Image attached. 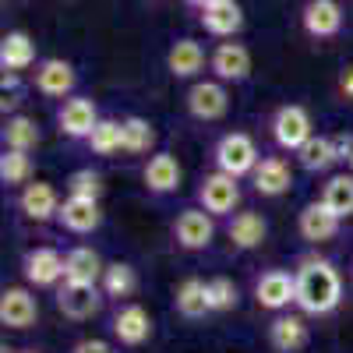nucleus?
<instances>
[{
	"mask_svg": "<svg viewBox=\"0 0 353 353\" xmlns=\"http://www.w3.org/2000/svg\"><path fill=\"white\" fill-rule=\"evenodd\" d=\"M201 28L209 36H219V39H233L244 28V8L237 0H216L201 11Z\"/></svg>",
	"mask_w": 353,
	"mask_h": 353,
	"instance_id": "nucleus-22",
	"label": "nucleus"
},
{
	"mask_svg": "<svg viewBox=\"0 0 353 353\" xmlns=\"http://www.w3.org/2000/svg\"><path fill=\"white\" fill-rule=\"evenodd\" d=\"M124 152L128 156H145L152 152L156 145V128L152 121H145V117H124Z\"/></svg>",
	"mask_w": 353,
	"mask_h": 353,
	"instance_id": "nucleus-34",
	"label": "nucleus"
},
{
	"mask_svg": "<svg viewBox=\"0 0 353 353\" xmlns=\"http://www.w3.org/2000/svg\"><path fill=\"white\" fill-rule=\"evenodd\" d=\"M293 156H297V166H301L304 173H329V170L339 163L336 145H332L329 134H311Z\"/></svg>",
	"mask_w": 353,
	"mask_h": 353,
	"instance_id": "nucleus-26",
	"label": "nucleus"
},
{
	"mask_svg": "<svg viewBox=\"0 0 353 353\" xmlns=\"http://www.w3.org/2000/svg\"><path fill=\"white\" fill-rule=\"evenodd\" d=\"M201 68H205V46L198 39H176L166 50V71L176 81H188V78L201 74Z\"/></svg>",
	"mask_w": 353,
	"mask_h": 353,
	"instance_id": "nucleus-24",
	"label": "nucleus"
},
{
	"mask_svg": "<svg viewBox=\"0 0 353 353\" xmlns=\"http://www.w3.org/2000/svg\"><path fill=\"white\" fill-rule=\"evenodd\" d=\"M36 39L21 32V28H14V32H8L4 39H0V71H11V74H21L28 68H36Z\"/></svg>",
	"mask_w": 353,
	"mask_h": 353,
	"instance_id": "nucleus-23",
	"label": "nucleus"
},
{
	"mask_svg": "<svg viewBox=\"0 0 353 353\" xmlns=\"http://www.w3.org/2000/svg\"><path fill=\"white\" fill-rule=\"evenodd\" d=\"M110 332L121 346H141L152 339V314L141 304H121L110 318Z\"/></svg>",
	"mask_w": 353,
	"mask_h": 353,
	"instance_id": "nucleus-13",
	"label": "nucleus"
},
{
	"mask_svg": "<svg viewBox=\"0 0 353 353\" xmlns=\"http://www.w3.org/2000/svg\"><path fill=\"white\" fill-rule=\"evenodd\" d=\"M21 276H25L28 286H36V290L61 286V283H64V254L53 251V248L25 251V258H21Z\"/></svg>",
	"mask_w": 353,
	"mask_h": 353,
	"instance_id": "nucleus-12",
	"label": "nucleus"
},
{
	"mask_svg": "<svg viewBox=\"0 0 353 353\" xmlns=\"http://www.w3.org/2000/svg\"><path fill=\"white\" fill-rule=\"evenodd\" d=\"M32 85L36 92L46 99H71L74 85H78V71L71 61H61V57H46V61L36 64L32 71Z\"/></svg>",
	"mask_w": 353,
	"mask_h": 353,
	"instance_id": "nucleus-9",
	"label": "nucleus"
},
{
	"mask_svg": "<svg viewBox=\"0 0 353 353\" xmlns=\"http://www.w3.org/2000/svg\"><path fill=\"white\" fill-rule=\"evenodd\" d=\"M57 311H61L64 318L71 321H88V318H96L103 311V286L99 283H71L64 279L61 286H57Z\"/></svg>",
	"mask_w": 353,
	"mask_h": 353,
	"instance_id": "nucleus-3",
	"label": "nucleus"
},
{
	"mask_svg": "<svg viewBox=\"0 0 353 353\" xmlns=\"http://www.w3.org/2000/svg\"><path fill=\"white\" fill-rule=\"evenodd\" d=\"M184 4H191V8H198V11H205L209 4H216V0H184Z\"/></svg>",
	"mask_w": 353,
	"mask_h": 353,
	"instance_id": "nucleus-40",
	"label": "nucleus"
},
{
	"mask_svg": "<svg viewBox=\"0 0 353 353\" xmlns=\"http://www.w3.org/2000/svg\"><path fill=\"white\" fill-rule=\"evenodd\" d=\"M0 138H4V149H14V152H32L39 145V128L32 117L25 113H11L4 121V131H0Z\"/></svg>",
	"mask_w": 353,
	"mask_h": 353,
	"instance_id": "nucleus-29",
	"label": "nucleus"
},
{
	"mask_svg": "<svg viewBox=\"0 0 353 353\" xmlns=\"http://www.w3.org/2000/svg\"><path fill=\"white\" fill-rule=\"evenodd\" d=\"M103 272H106V265H103L99 251H92V248L81 244L64 254V279H71V283H99Z\"/></svg>",
	"mask_w": 353,
	"mask_h": 353,
	"instance_id": "nucleus-28",
	"label": "nucleus"
},
{
	"mask_svg": "<svg viewBox=\"0 0 353 353\" xmlns=\"http://www.w3.org/2000/svg\"><path fill=\"white\" fill-rule=\"evenodd\" d=\"M71 353H117V346L106 339H81V343H74Z\"/></svg>",
	"mask_w": 353,
	"mask_h": 353,
	"instance_id": "nucleus-37",
	"label": "nucleus"
},
{
	"mask_svg": "<svg viewBox=\"0 0 353 353\" xmlns=\"http://www.w3.org/2000/svg\"><path fill=\"white\" fill-rule=\"evenodd\" d=\"M18 209L28 223H50V219H57V212H61V194H57V188L46 184V181H32V184L21 188Z\"/></svg>",
	"mask_w": 353,
	"mask_h": 353,
	"instance_id": "nucleus-15",
	"label": "nucleus"
},
{
	"mask_svg": "<svg viewBox=\"0 0 353 353\" xmlns=\"http://www.w3.org/2000/svg\"><path fill=\"white\" fill-rule=\"evenodd\" d=\"M39 318V301L32 297V290L25 286H8L0 293V325L8 329H28Z\"/></svg>",
	"mask_w": 353,
	"mask_h": 353,
	"instance_id": "nucleus-17",
	"label": "nucleus"
},
{
	"mask_svg": "<svg viewBox=\"0 0 353 353\" xmlns=\"http://www.w3.org/2000/svg\"><path fill=\"white\" fill-rule=\"evenodd\" d=\"M336 88H339V96H343V99H350V103H353V64L339 71V81H336Z\"/></svg>",
	"mask_w": 353,
	"mask_h": 353,
	"instance_id": "nucleus-39",
	"label": "nucleus"
},
{
	"mask_svg": "<svg viewBox=\"0 0 353 353\" xmlns=\"http://www.w3.org/2000/svg\"><path fill=\"white\" fill-rule=\"evenodd\" d=\"M99 286H103L106 297L128 301L131 293L138 290V272H134V265H131V261H110L106 272H103V279H99Z\"/></svg>",
	"mask_w": 353,
	"mask_h": 353,
	"instance_id": "nucleus-30",
	"label": "nucleus"
},
{
	"mask_svg": "<svg viewBox=\"0 0 353 353\" xmlns=\"http://www.w3.org/2000/svg\"><path fill=\"white\" fill-rule=\"evenodd\" d=\"M173 307H176V314L181 318H188V321H198V318H205L212 307H209V283H201V279H184L181 286L173 290Z\"/></svg>",
	"mask_w": 353,
	"mask_h": 353,
	"instance_id": "nucleus-27",
	"label": "nucleus"
},
{
	"mask_svg": "<svg viewBox=\"0 0 353 353\" xmlns=\"http://www.w3.org/2000/svg\"><path fill=\"white\" fill-rule=\"evenodd\" d=\"M293 279H297V307H301V314L325 318L343 304V276L329 258H318V254L301 258Z\"/></svg>",
	"mask_w": 353,
	"mask_h": 353,
	"instance_id": "nucleus-1",
	"label": "nucleus"
},
{
	"mask_svg": "<svg viewBox=\"0 0 353 353\" xmlns=\"http://www.w3.org/2000/svg\"><path fill=\"white\" fill-rule=\"evenodd\" d=\"M272 141L279 145L283 152H297L301 145L314 134V124H311V113L301 106V103H286L272 113Z\"/></svg>",
	"mask_w": 353,
	"mask_h": 353,
	"instance_id": "nucleus-6",
	"label": "nucleus"
},
{
	"mask_svg": "<svg viewBox=\"0 0 353 353\" xmlns=\"http://www.w3.org/2000/svg\"><path fill=\"white\" fill-rule=\"evenodd\" d=\"M141 181L152 194H173L184 181V170H181V163H176L173 152H152L149 163H145V170H141Z\"/></svg>",
	"mask_w": 353,
	"mask_h": 353,
	"instance_id": "nucleus-20",
	"label": "nucleus"
},
{
	"mask_svg": "<svg viewBox=\"0 0 353 353\" xmlns=\"http://www.w3.org/2000/svg\"><path fill=\"white\" fill-rule=\"evenodd\" d=\"M346 166H350V173H353V156H350V163H346Z\"/></svg>",
	"mask_w": 353,
	"mask_h": 353,
	"instance_id": "nucleus-41",
	"label": "nucleus"
},
{
	"mask_svg": "<svg viewBox=\"0 0 353 353\" xmlns=\"http://www.w3.org/2000/svg\"><path fill=\"white\" fill-rule=\"evenodd\" d=\"M4 353H11V350H4ZM25 353H32V350H25Z\"/></svg>",
	"mask_w": 353,
	"mask_h": 353,
	"instance_id": "nucleus-42",
	"label": "nucleus"
},
{
	"mask_svg": "<svg viewBox=\"0 0 353 353\" xmlns=\"http://www.w3.org/2000/svg\"><path fill=\"white\" fill-rule=\"evenodd\" d=\"M103 191H106L103 173L92 170V166H81V170H74V173L68 176V194H74V198H96V201H99Z\"/></svg>",
	"mask_w": 353,
	"mask_h": 353,
	"instance_id": "nucleus-35",
	"label": "nucleus"
},
{
	"mask_svg": "<svg viewBox=\"0 0 353 353\" xmlns=\"http://www.w3.org/2000/svg\"><path fill=\"white\" fill-rule=\"evenodd\" d=\"M57 223H61L68 233H92V230L103 226V209H99L96 198H74V194H68L61 201Z\"/></svg>",
	"mask_w": 353,
	"mask_h": 353,
	"instance_id": "nucleus-19",
	"label": "nucleus"
},
{
	"mask_svg": "<svg viewBox=\"0 0 353 353\" xmlns=\"http://www.w3.org/2000/svg\"><path fill=\"white\" fill-rule=\"evenodd\" d=\"M339 226H343V219L321 198L318 201H307L304 209H301V216H297V230H301V237L307 244H329L336 233H339Z\"/></svg>",
	"mask_w": 353,
	"mask_h": 353,
	"instance_id": "nucleus-14",
	"label": "nucleus"
},
{
	"mask_svg": "<svg viewBox=\"0 0 353 353\" xmlns=\"http://www.w3.org/2000/svg\"><path fill=\"white\" fill-rule=\"evenodd\" d=\"M301 25L311 39H332L343 32V8L339 0H307L301 11Z\"/></svg>",
	"mask_w": 353,
	"mask_h": 353,
	"instance_id": "nucleus-16",
	"label": "nucleus"
},
{
	"mask_svg": "<svg viewBox=\"0 0 353 353\" xmlns=\"http://www.w3.org/2000/svg\"><path fill=\"white\" fill-rule=\"evenodd\" d=\"M212 163H216V170H223V173H230V176H237V181H241V176L254 173V166L261 163V156H258V145H254L251 134L230 131V134H223L216 141Z\"/></svg>",
	"mask_w": 353,
	"mask_h": 353,
	"instance_id": "nucleus-2",
	"label": "nucleus"
},
{
	"mask_svg": "<svg viewBox=\"0 0 353 353\" xmlns=\"http://www.w3.org/2000/svg\"><path fill=\"white\" fill-rule=\"evenodd\" d=\"M237 301H241V290H237L233 279H226V276L209 279V307L212 311H233Z\"/></svg>",
	"mask_w": 353,
	"mask_h": 353,
	"instance_id": "nucleus-36",
	"label": "nucleus"
},
{
	"mask_svg": "<svg viewBox=\"0 0 353 353\" xmlns=\"http://www.w3.org/2000/svg\"><path fill=\"white\" fill-rule=\"evenodd\" d=\"M311 343L307 321L301 314H276L269 325V346L276 353H301Z\"/></svg>",
	"mask_w": 353,
	"mask_h": 353,
	"instance_id": "nucleus-21",
	"label": "nucleus"
},
{
	"mask_svg": "<svg viewBox=\"0 0 353 353\" xmlns=\"http://www.w3.org/2000/svg\"><path fill=\"white\" fill-rule=\"evenodd\" d=\"M85 145L96 156H117V152H124V124L113 121V117H103V121L96 124V131L85 138Z\"/></svg>",
	"mask_w": 353,
	"mask_h": 353,
	"instance_id": "nucleus-32",
	"label": "nucleus"
},
{
	"mask_svg": "<svg viewBox=\"0 0 353 353\" xmlns=\"http://www.w3.org/2000/svg\"><path fill=\"white\" fill-rule=\"evenodd\" d=\"M226 237L237 251H254V248L265 244V237H269V223L258 212H237L226 226Z\"/></svg>",
	"mask_w": 353,
	"mask_h": 353,
	"instance_id": "nucleus-25",
	"label": "nucleus"
},
{
	"mask_svg": "<svg viewBox=\"0 0 353 353\" xmlns=\"http://www.w3.org/2000/svg\"><path fill=\"white\" fill-rule=\"evenodd\" d=\"M321 201H325L339 219H350L353 216V173L329 176L325 188H321Z\"/></svg>",
	"mask_w": 353,
	"mask_h": 353,
	"instance_id": "nucleus-31",
	"label": "nucleus"
},
{
	"mask_svg": "<svg viewBox=\"0 0 353 353\" xmlns=\"http://www.w3.org/2000/svg\"><path fill=\"white\" fill-rule=\"evenodd\" d=\"M254 301L258 307L272 311V314H283L290 304H297V279L286 269H269L254 279Z\"/></svg>",
	"mask_w": 353,
	"mask_h": 353,
	"instance_id": "nucleus-8",
	"label": "nucleus"
},
{
	"mask_svg": "<svg viewBox=\"0 0 353 353\" xmlns=\"http://www.w3.org/2000/svg\"><path fill=\"white\" fill-rule=\"evenodd\" d=\"M99 121L103 117H99L96 103L88 96H71V99H64L61 110H57V131H61L64 138H74V141H85L96 131Z\"/></svg>",
	"mask_w": 353,
	"mask_h": 353,
	"instance_id": "nucleus-10",
	"label": "nucleus"
},
{
	"mask_svg": "<svg viewBox=\"0 0 353 353\" xmlns=\"http://www.w3.org/2000/svg\"><path fill=\"white\" fill-rule=\"evenodd\" d=\"M173 241L181 251H205L216 241V216L205 209H184L173 219Z\"/></svg>",
	"mask_w": 353,
	"mask_h": 353,
	"instance_id": "nucleus-7",
	"label": "nucleus"
},
{
	"mask_svg": "<svg viewBox=\"0 0 353 353\" xmlns=\"http://www.w3.org/2000/svg\"><path fill=\"white\" fill-rule=\"evenodd\" d=\"M251 184L261 198H283L293 188V170L283 156H265L251 173Z\"/></svg>",
	"mask_w": 353,
	"mask_h": 353,
	"instance_id": "nucleus-18",
	"label": "nucleus"
},
{
	"mask_svg": "<svg viewBox=\"0 0 353 353\" xmlns=\"http://www.w3.org/2000/svg\"><path fill=\"white\" fill-rule=\"evenodd\" d=\"M237 205H241L237 176H230L223 170H212L198 181V209H205L209 216H233Z\"/></svg>",
	"mask_w": 353,
	"mask_h": 353,
	"instance_id": "nucleus-4",
	"label": "nucleus"
},
{
	"mask_svg": "<svg viewBox=\"0 0 353 353\" xmlns=\"http://www.w3.org/2000/svg\"><path fill=\"white\" fill-rule=\"evenodd\" d=\"M184 106H188V113L194 117V121L216 124V121H223V117L230 113V92H226L223 81L205 78V81H194V85L188 88Z\"/></svg>",
	"mask_w": 353,
	"mask_h": 353,
	"instance_id": "nucleus-5",
	"label": "nucleus"
},
{
	"mask_svg": "<svg viewBox=\"0 0 353 353\" xmlns=\"http://www.w3.org/2000/svg\"><path fill=\"white\" fill-rule=\"evenodd\" d=\"M32 156L28 152H14V149H4L0 152V184L4 188H25L32 184Z\"/></svg>",
	"mask_w": 353,
	"mask_h": 353,
	"instance_id": "nucleus-33",
	"label": "nucleus"
},
{
	"mask_svg": "<svg viewBox=\"0 0 353 353\" xmlns=\"http://www.w3.org/2000/svg\"><path fill=\"white\" fill-rule=\"evenodd\" d=\"M209 71L223 85H241L251 78V50L244 43H219L209 53Z\"/></svg>",
	"mask_w": 353,
	"mask_h": 353,
	"instance_id": "nucleus-11",
	"label": "nucleus"
},
{
	"mask_svg": "<svg viewBox=\"0 0 353 353\" xmlns=\"http://www.w3.org/2000/svg\"><path fill=\"white\" fill-rule=\"evenodd\" d=\"M332 145H336L339 163H350V156H353V134H332Z\"/></svg>",
	"mask_w": 353,
	"mask_h": 353,
	"instance_id": "nucleus-38",
	"label": "nucleus"
}]
</instances>
